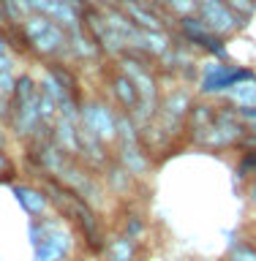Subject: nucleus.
Returning a JSON list of instances; mask_svg holds the SVG:
<instances>
[{
  "label": "nucleus",
  "instance_id": "obj_14",
  "mask_svg": "<svg viewBox=\"0 0 256 261\" xmlns=\"http://www.w3.org/2000/svg\"><path fill=\"white\" fill-rule=\"evenodd\" d=\"M118 215H120V220H114V223H112V231L128 234V237H134V240H142V242H145L147 218L142 215V212H139L131 201H126V204H120Z\"/></svg>",
  "mask_w": 256,
  "mask_h": 261
},
{
  "label": "nucleus",
  "instance_id": "obj_11",
  "mask_svg": "<svg viewBox=\"0 0 256 261\" xmlns=\"http://www.w3.org/2000/svg\"><path fill=\"white\" fill-rule=\"evenodd\" d=\"M123 11L128 14V19L142 30H172L167 16L161 14V6H155L153 0H114Z\"/></svg>",
  "mask_w": 256,
  "mask_h": 261
},
{
  "label": "nucleus",
  "instance_id": "obj_25",
  "mask_svg": "<svg viewBox=\"0 0 256 261\" xmlns=\"http://www.w3.org/2000/svg\"><path fill=\"white\" fill-rule=\"evenodd\" d=\"M243 237H248V240L256 242V220H251V223L243 226Z\"/></svg>",
  "mask_w": 256,
  "mask_h": 261
},
{
  "label": "nucleus",
  "instance_id": "obj_5",
  "mask_svg": "<svg viewBox=\"0 0 256 261\" xmlns=\"http://www.w3.org/2000/svg\"><path fill=\"white\" fill-rule=\"evenodd\" d=\"M194 101H196V90L183 85V82H177L175 87H167L161 93L158 112H155V117H153L169 136H175L183 147H185L183 130H185V120H188V114H191Z\"/></svg>",
  "mask_w": 256,
  "mask_h": 261
},
{
  "label": "nucleus",
  "instance_id": "obj_23",
  "mask_svg": "<svg viewBox=\"0 0 256 261\" xmlns=\"http://www.w3.org/2000/svg\"><path fill=\"white\" fill-rule=\"evenodd\" d=\"M0 73H16V55L14 52L0 55Z\"/></svg>",
  "mask_w": 256,
  "mask_h": 261
},
{
  "label": "nucleus",
  "instance_id": "obj_8",
  "mask_svg": "<svg viewBox=\"0 0 256 261\" xmlns=\"http://www.w3.org/2000/svg\"><path fill=\"white\" fill-rule=\"evenodd\" d=\"M104 82H106V90H109V98H112V106L123 114H131V117H139V112H142V98H139V90L136 85L131 82L126 73H123V68L114 60H109L106 57L104 60Z\"/></svg>",
  "mask_w": 256,
  "mask_h": 261
},
{
  "label": "nucleus",
  "instance_id": "obj_24",
  "mask_svg": "<svg viewBox=\"0 0 256 261\" xmlns=\"http://www.w3.org/2000/svg\"><path fill=\"white\" fill-rule=\"evenodd\" d=\"M3 52H11V41H8V30L0 24V55Z\"/></svg>",
  "mask_w": 256,
  "mask_h": 261
},
{
  "label": "nucleus",
  "instance_id": "obj_2",
  "mask_svg": "<svg viewBox=\"0 0 256 261\" xmlns=\"http://www.w3.org/2000/svg\"><path fill=\"white\" fill-rule=\"evenodd\" d=\"M216 101V112H213V122L207 125V130L202 134L196 150H207V152H237L243 144V139L248 136L240 112L232 103H226L224 98H213Z\"/></svg>",
  "mask_w": 256,
  "mask_h": 261
},
{
  "label": "nucleus",
  "instance_id": "obj_18",
  "mask_svg": "<svg viewBox=\"0 0 256 261\" xmlns=\"http://www.w3.org/2000/svg\"><path fill=\"white\" fill-rule=\"evenodd\" d=\"M196 3H199V0H164V8L172 14V24H175V19L196 14Z\"/></svg>",
  "mask_w": 256,
  "mask_h": 261
},
{
  "label": "nucleus",
  "instance_id": "obj_3",
  "mask_svg": "<svg viewBox=\"0 0 256 261\" xmlns=\"http://www.w3.org/2000/svg\"><path fill=\"white\" fill-rule=\"evenodd\" d=\"M256 79V71L248 65L232 63V60H216L207 57L204 63H199V82H196V95L199 98H221L226 90H232L235 85Z\"/></svg>",
  "mask_w": 256,
  "mask_h": 261
},
{
  "label": "nucleus",
  "instance_id": "obj_19",
  "mask_svg": "<svg viewBox=\"0 0 256 261\" xmlns=\"http://www.w3.org/2000/svg\"><path fill=\"white\" fill-rule=\"evenodd\" d=\"M16 174H19L16 161L8 155V150H0V182L11 185V182H16Z\"/></svg>",
  "mask_w": 256,
  "mask_h": 261
},
{
  "label": "nucleus",
  "instance_id": "obj_21",
  "mask_svg": "<svg viewBox=\"0 0 256 261\" xmlns=\"http://www.w3.org/2000/svg\"><path fill=\"white\" fill-rule=\"evenodd\" d=\"M243 196H245V204H248V210L256 212V177L248 179V182H243Z\"/></svg>",
  "mask_w": 256,
  "mask_h": 261
},
{
  "label": "nucleus",
  "instance_id": "obj_26",
  "mask_svg": "<svg viewBox=\"0 0 256 261\" xmlns=\"http://www.w3.org/2000/svg\"><path fill=\"white\" fill-rule=\"evenodd\" d=\"M74 261H82V258H74Z\"/></svg>",
  "mask_w": 256,
  "mask_h": 261
},
{
  "label": "nucleus",
  "instance_id": "obj_12",
  "mask_svg": "<svg viewBox=\"0 0 256 261\" xmlns=\"http://www.w3.org/2000/svg\"><path fill=\"white\" fill-rule=\"evenodd\" d=\"M11 193L28 218H44L52 212L49 196L38 182H22V179H16V182H11Z\"/></svg>",
  "mask_w": 256,
  "mask_h": 261
},
{
  "label": "nucleus",
  "instance_id": "obj_6",
  "mask_svg": "<svg viewBox=\"0 0 256 261\" xmlns=\"http://www.w3.org/2000/svg\"><path fill=\"white\" fill-rule=\"evenodd\" d=\"M172 33L185 41L188 46H194L199 55L204 57H216V60H232V55H229V41L216 36L207 24H204L196 14L191 16H183V19H175V28Z\"/></svg>",
  "mask_w": 256,
  "mask_h": 261
},
{
  "label": "nucleus",
  "instance_id": "obj_16",
  "mask_svg": "<svg viewBox=\"0 0 256 261\" xmlns=\"http://www.w3.org/2000/svg\"><path fill=\"white\" fill-rule=\"evenodd\" d=\"M224 261H256V242L248 237H240V240L229 242V250Z\"/></svg>",
  "mask_w": 256,
  "mask_h": 261
},
{
  "label": "nucleus",
  "instance_id": "obj_1",
  "mask_svg": "<svg viewBox=\"0 0 256 261\" xmlns=\"http://www.w3.org/2000/svg\"><path fill=\"white\" fill-rule=\"evenodd\" d=\"M33 261H74L77 258V231L57 215L49 212L44 218H30L28 223Z\"/></svg>",
  "mask_w": 256,
  "mask_h": 261
},
{
  "label": "nucleus",
  "instance_id": "obj_15",
  "mask_svg": "<svg viewBox=\"0 0 256 261\" xmlns=\"http://www.w3.org/2000/svg\"><path fill=\"white\" fill-rule=\"evenodd\" d=\"M221 98H224L226 103H232L235 109H256V79L243 82V85H235Z\"/></svg>",
  "mask_w": 256,
  "mask_h": 261
},
{
  "label": "nucleus",
  "instance_id": "obj_9",
  "mask_svg": "<svg viewBox=\"0 0 256 261\" xmlns=\"http://www.w3.org/2000/svg\"><path fill=\"white\" fill-rule=\"evenodd\" d=\"M196 16H199L216 36L226 38V41L248 28V19H243L240 14H235L232 8L226 3H221V0H199V3H196Z\"/></svg>",
  "mask_w": 256,
  "mask_h": 261
},
{
  "label": "nucleus",
  "instance_id": "obj_20",
  "mask_svg": "<svg viewBox=\"0 0 256 261\" xmlns=\"http://www.w3.org/2000/svg\"><path fill=\"white\" fill-rule=\"evenodd\" d=\"M221 3H226L235 14H240L243 19H248V22L253 19V14H256V0H221Z\"/></svg>",
  "mask_w": 256,
  "mask_h": 261
},
{
  "label": "nucleus",
  "instance_id": "obj_7",
  "mask_svg": "<svg viewBox=\"0 0 256 261\" xmlns=\"http://www.w3.org/2000/svg\"><path fill=\"white\" fill-rule=\"evenodd\" d=\"M79 125L112 147L118 139V109L104 95H85L79 109Z\"/></svg>",
  "mask_w": 256,
  "mask_h": 261
},
{
  "label": "nucleus",
  "instance_id": "obj_10",
  "mask_svg": "<svg viewBox=\"0 0 256 261\" xmlns=\"http://www.w3.org/2000/svg\"><path fill=\"white\" fill-rule=\"evenodd\" d=\"M98 174H101V182H104V188H106V193L114 196L120 204L131 201V196H134L139 188H142V179H136L126 166H123V163H118L114 158L106 163V166L98 171Z\"/></svg>",
  "mask_w": 256,
  "mask_h": 261
},
{
  "label": "nucleus",
  "instance_id": "obj_22",
  "mask_svg": "<svg viewBox=\"0 0 256 261\" xmlns=\"http://www.w3.org/2000/svg\"><path fill=\"white\" fill-rule=\"evenodd\" d=\"M237 112H240V120H243L245 130L256 136V109H237Z\"/></svg>",
  "mask_w": 256,
  "mask_h": 261
},
{
  "label": "nucleus",
  "instance_id": "obj_17",
  "mask_svg": "<svg viewBox=\"0 0 256 261\" xmlns=\"http://www.w3.org/2000/svg\"><path fill=\"white\" fill-rule=\"evenodd\" d=\"M237 163H235V177L243 182H248V179L256 177V150H237Z\"/></svg>",
  "mask_w": 256,
  "mask_h": 261
},
{
  "label": "nucleus",
  "instance_id": "obj_4",
  "mask_svg": "<svg viewBox=\"0 0 256 261\" xmlns=\"http://www.w3.org/2000/svg\"><path fill=\"white\" fill-rule=\"evenodd\" d=\"M19 24L33 46V57H38V60H57V57L68 55V33L55 19H49V16L38 14V11H30Z\"/></svg>",
  "mask_w": 256,
  "mask_h": 261
},
{
  "label": "nucleus",
  "instance_id": "obj_13",
  "mask_svg": "<svg viewBox=\"0 0 256 261\" xmlns=\"http://www.w3.org/2000/svg\"><path fill=\"white\" fill-rule=\"evenodd\" d=\"M101 261H142L145 258V242L134 240L120 231H106L104 248H101Z\"/></svg>",
  "mask_w": 256,
  "mask_h": 261
}]
</instances>
